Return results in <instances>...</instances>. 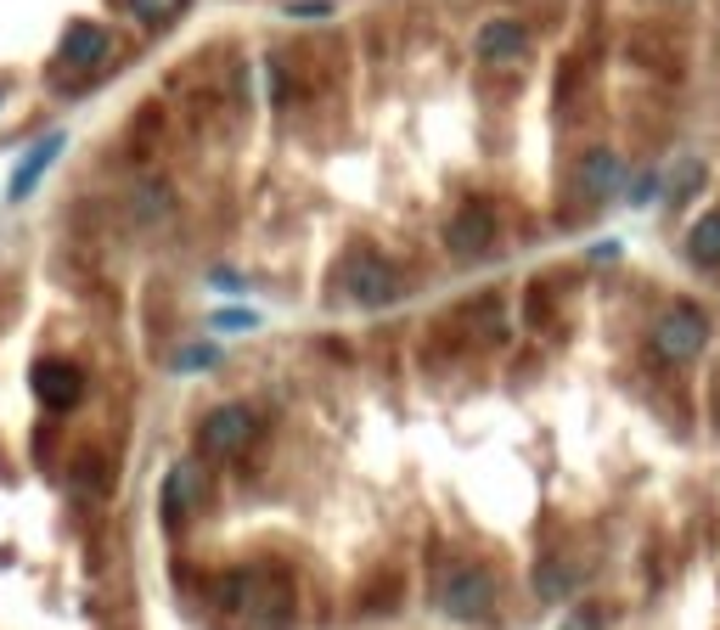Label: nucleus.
Listing matches in <instances>:
<instances>
[{
	"label": "nucleus",
	"instance_id": "1a4fd4ad",
	"mask_svg": "<svg viewBox=\"0 0 720 630\" xmlns=\"http://www.w3.org/2000/svg\"><path fill=\"white\" fill-rule=\"evenodd\" d=\"M198 502H203V468L198 461H181V468L163 473V529H181Z\"/></svg>",
	"mask_w": 720,
	"mask_h": 630
},
{
	"label": "nucleus",
	"instance_id": "f8f14e48",
	"mask_svg": "<svg viewBox=\"0 0 720 630\" xmlns=\"http://www.w3.org/2000/svg\"><path fill=\"white\" fill-rule=\"evenodd\" d=\"M108 28L102 23H69V35H62L57 57H62V69H96V62L108 57Z\"/></svg>",
	"mask_w": 720,
	"mask_h": 630
},
{
	"label": "nucleus",
	"instance_id": "5701e85b",
	"mask_svg": "<svg viewBox=\"0 0 720 630\" xmlns=\"http://www.w3.org/2000/svg\"><path fill=\"white\" fill-rule=\"evenodd\" d=\"M265 90H271V102H282V69H276V62L265 69Z\"/></svg>",
	"mask_w": 720,
	"mask_h": 630
},
{
	"label": "nucleus",
	"instance_id": "20e7f679",
	"mask_svg": "<svg viewBox=\"0 0 720 630\" xmlns=\"http://www.w3.org/2000/svg\"><path fill=\"white\" fill-rule=\"evenodd\" d=\"M28 388H35V400L46 411H74L85 400V372L74 367V360H35Z\"/></svg>",
	"mask_w": 720,
	"mask_h": 630
},
{
	"label": "nucleus",
	"instance_id": "9b49d317",
	"mask_svg": "<svg viewBox=\"0 0 720 630\" xmlns=\"http://www.w3.org/2000/svg\"><path fill=\"white\" fill-rule=\"evenodd\" d=\"M473 51H479L484 62H518L523 51H530V28L512 23V17H489V23L479 28Z\"/></svg>",
	"mask_w": 720,
	"mask_h": 630
},
{
	"label": "nucleus",
	"instance_id": "9d476101",
	"mask_svg": "<svg viewBox=\"0 0 720 630\" xmlns=\"http://www.w3.org/2000/svg\"><path fill=\"white\" fill-rule=\"evenodd\" d=\"M243 614H248L253 630H287V625H293V591H287L282 580L271 585L265 575H253V591H248Z\"/></svg>",
	"mask_w": 720,
	"mask_h": 630
},
{
	"label": "nucleus",
	"instance_id": "39448f33",
	"mask_svg": "<svg viewBox=\"0 0 720 630\" xmlns=\"http://www.w3.org/2000/svg\"><path fill=\"white\" fill-rule=\"evenodd\" d=\"M253 434H259V417H253L248 406H220V411L203 417L198 445H203L209 456H237V450L253 445Z\"/></svg>",
	"mask_w": 720,
	"mask_h": 630
},
{
	"label": "nucleus",
	"instance_id": "412c9836",
	"mask_svg": "<svg viewBox=\"0 0 720 630\" xmlns=\"http://www.w3.org/2000/svg\"><path fill=\"white\" fill-rule=\"evenodd\" d=\"M209 287H214V293H243L248 282H243L237 271H209Z\"/></svg>",
	"mask_w": 720,
	"mask_h": 630
},
{
	"label": "nucleus",
	"instance_id": "4468645a",
	"mask_svg": "<svg viewBox=\"0 0 720 630\" xmlns=\"http://www.w3.org/2000/svg\"><path fill=\"white\" fill-rule=\"evenodd\" d=\"M580 585V569H569V563L558 557H546L541 569H535V591H541V603H563V596Z\"/></svg>",
	"mask_w": 720,
	"mask_h": 630
},
{
	"label": "nucleus",
	"instance_id": "dca6fc26",
	"mask_svg": "<svg viewBox=\"0 0 720 630\" xmlns=\"http://www.w3.org/2000/svg\"><path fill=\"white\" fill-rule=\"evenodd\" d=\"M698 186H704V163H698V158H681V163H675V175H670V192H665V197H670V203H686V197H693Z\"/></svg>",
	"mask_w": 720,
	"mask_h": 630
},
{
	"label": "nucleus",
	"instance_id": "2eb2a0df",
	"mask_svg": "<svg viewBox=\"0 0 720 630\" xmlns=\"http://www.w3.org/2000/svg\"><path fill=\"white\" fill-rule=\"evenodd\" d=\"M129 214H136V220H163V214H170V186H158V181L136 186V192H129Z\"/></svg>",
	"mask_w": 720,
	"mask_h": 630
},
{
	"label": "nucleus",
	"instance_id": "7ed1b4c3",
	"mask_svg": "<svg viewBox=\"0 0 720 630\" xmlns=\"http://www.w3.org/2000/svg\"><path fill=\"white\" fill-rule=\"evenodd\" d=\"M344 282H349V298H355L360 310H383V305H395V298H400V271L383 254H372V248L349 254Z\"/></svg>",
	"mask_w": 720,
	"mask_h": 630
},
{
	"label": "nucleus",
	"instance_id": "a211bd4d",
	"mask_svg": "<svg viewBox=\"0 0 720 630\" xmlns=\"http://www.w3.org/2000/svg\"><path fill=\"white\" fill-rule=\"evenodd\" d=\"M214 333H253V326H259V316L253 310H214Z\"/></svg>",
	"mask_w": 720,
	"mask_h": 630
},
{
	"label": "nucleus",
	"instance_id": "b1692460",
	"mask_svg": "<svg viewBox=\"0 0 720 630\" xmlns=\"http://www.w3.org/2000/svg\"><path fill=\"white\" fill-rule=\"evenodd\" d=\"M0 102H7V79H0Z\"/></svg>",
	"mask_w": 720,
	"mask_h": 630
},
{
	"label": "nucleus",
	"instance_id": "ddd939ff",
	"mask_svg": "<svg viewBox=\"0 0 720 630\" xmlns=\"http://www.w3.org/2000/svg\"><path fill=\"white\" fill-rule=\"evenodd\" d=\"M686 259H693L698 271H715L720 264V209H709L693 231H686Z\"/></svg>",
	"mask_w": 720,
	"mask_h": 630
},
{
	"label": "nucleus",
	"instance_id": "f3484780",
	"mask_svg": "<svg viewBox=\"0 0 720 630\" xmlns=\"http://www.w3.org/2000/svg\"><path fill=\"white\" fill-rule=\"evenodd\" d=\"M220 367V344H181L175 349V372H209Z\"/></svg>",
	"mask_w": 720,
	"mask_h": 630
},
{
	"label": "nucleus",
	"instance_id": "423d86ee",
	"mask_svg": "<svg viewBox=\"0 0 720 630\" xmlns=\"http://www.w3.org/2000/svg\"><path fill=\"white\" fill-rule=\"evenodd\" d=\"M489 243H496V209H489V203H462V209L450 214L445 248H450L456 259H479Z\"/></svg>",
	"mask_w": 720,
	"mask_h": 630
},
{
	"label": "nucleus",
	"instance_id": "4be33fe9",
	"mask_svg": "<svg viewBox=\"0 0 720 630\" xmlns=\"http://www.w3.org/2000/svg\"><path fill=\"white\" fill-rule=\"evenodd\" d=\"M558 630H603V625H597V614H585V608H580V614H569Z\"/></svg>",
	"mask_w": 720,
	"mask_h": 630
},
{
	"label": "nucleus",
	"instance_id": "6ab92c4d",
	"mask_svg": "<svg viewBox=\"0 0 720 630\" xmlns=\"http://www.w3.org/2000/svg\"><path fill=\"white\" fill-rule=\"evenodd\" d=\"M659 192H665V181L647 170V175H636V181H631V192H625V197H631V209H647V203H653V197H659Z\"/></svg>",
	"mask_w": 720,
	"mask_h": 630
},
{
	"label": "nucleus",
	"instance_id": "aec40b11",
	"mask_svg": "<svg viewBox=\"0 0 720 630\" xmlns=\"http://www.w3.org/2000/svg\"><path fill=\"white\" fill-rule=\"evenodd\" d=\"M287 17H333V0H293Z\"/></svg>",
	"mask_w": 720,
	"mask_h": 630
},
{
	"label": "nucleus",
	"instance_id": "f257e3e1",
	"mask_svg": "<svg viewBox=\"0 0 720 630\" xmlns=\"http://www.w3.org/2000/svg\"><path fill=\"white\" fill-rule=\"evenodd\" d=\"M439 614L456 625H484L496 614V575L479 563H450L439 580Z\"/></svg>",
	"mask_w": 720,
	"mask_h": 630
},
{
	"label": "nucleus",
	"instance_id": "f03ea898",
	"mask_svg": "<svg viewBox=\"0 0 720 630\" xmlns=\"http://www.w3.org/2000/svg\"><path fill=\"white\" fill-rule=\"evenodd\" d=\"M709 344V316L698 305H675L653 321V355L659 360H698Z\"/></svg>",
	"mask_w": 720,
	"mask_h": 630
},
{
	"label": "nucleus",
	"instance_id": "0eeeda50",
	"mask_svg": "<svg viewBox=\"0 0 720 630\" xmlns=\"http://www.w3.org/2000/svg\"><path fill=\"white\" fill-rule=\"evenodd\" d=\"M62 147H69V136H62V129H51V136H40L35 147L23 152V163L12 170V186H7V203H28V197H35V186L46 181V170L62 158Z\"/></svg>",
	"mask_w": 720,
	"mask_h": 630
},
{
	"label": "nucleus",
	"instance_id": "6e6552de",
	"mask_svg": "<svg viewBox=\"0 0 720 630\" xmlns=\"http://www.w3.org/2000/svg\"><path fill=\"white\" fill-rule=\"evenodd\" d=\"M574 186H580V197L603 203V197H613L619 186H625V158H619L613 147H592L580 158V170H574Z\"/></svg>",
	"mask_w": 720,
	"mask_h": 630
}]
</instances>
